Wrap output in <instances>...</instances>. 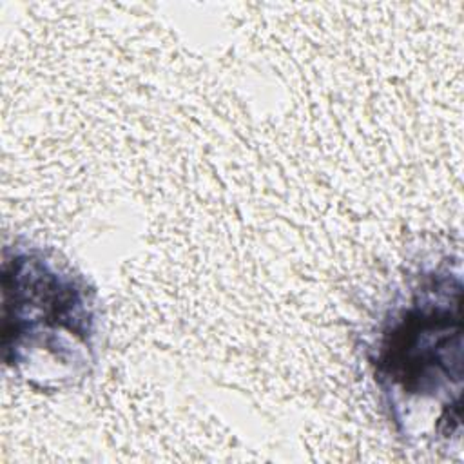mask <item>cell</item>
<instances>
[{"label":"cell","instance_id":"obj_2","mask_svg":"<svg viewBox=\"0 0 464 464\" xmlns=\"http://www.w3.org/2000/svg\"><path fill=\"white\" fill-rule=\"evenodd\" d=\"M102 308L96 288L58 252L13 241L2 254L4 364L24 384L67 392L96 370Z\"/></svg>","mask_w":464,"mask_h":464},{"label":"cell","instance_id":"obj_1","mask_svg":"<svg viewBox=\"0 0 464 464\" xmlns=\"http://www.w3.org/2000/svg\"><path fill=\"white\" fill-rule=\"evenodd\" d=\"M362 357L382 413L415 448L462 435V268L459 257L411 268L373 319Z\"/></svg>","mask_w":464,"mask_h":464}]
</instances>
